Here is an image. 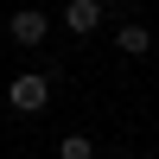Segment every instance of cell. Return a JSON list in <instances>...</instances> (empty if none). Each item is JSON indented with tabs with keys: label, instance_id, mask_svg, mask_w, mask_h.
<instances>
[{
	"label": "cell",
	"instance_id": "cell-2",
	"mask_svg": "<svg viewBox=\"0 0 159 159\" xmlns=\"http://www.w3.org/2000/svg\"><path fill=\"white\" fill-rule=\"evenodd\" d=\"M7 32H13V45H45V32H51V13H38V7H19L7 19Z\"/></svg>",
	"mask_w": 159,
	"mask_h": 159
},
{
	"label": "cell",
	"instance_id": "cell-5",
	"mask_svg": "<svg viewBox=\"0 0 159 159\" xmlns=\"http://www.w3.org/2000/svg\"><path fill=\"white\" fill-rule=\"evenodd\" d=\"M57 159H96L89 134H64V140H57Z\"/></svg>",
	"mask_w": 159,
	"mask_h": 159
},
{
	"label": "cell",
	"instance_id": "cell-1",
	"mask_svg": "<svg viewBox=\"0 0 159 159\" xmlns=\"http://www.w3.org/2000/svg\"><path fill=\"white\" fill-rule=\"evenodd\" d=\"M7 102H13L19 115H45V108H51V76H38V70H19V76L7 83Z\"/></svg>",
	"mask_w": 159,
	"mask_h": 159
},
{
	"label": "cell",
	"instance_id": "cell-4",
	"mask_svg": "<svg viewBox=\"0 0 159 159\" xmlns=\"http://www.w3.org/2000/svg\"><path fill=\"white\" fill-rule=\"evenodd\" d=\"M115 51H121V57H147V51H153V32H147V25H121V32H115Z\"/></svg>",
	"mask_w": 159,
	"mask_h": 159
},
{
	"label": "cell",
	"instance_id": "cell-3",
	"mask_svg": "<svg viewBox=\"0 0 159 159\" xmlns=\"http://www.w3.org/2000/svg\"><path fill=\"white\" fill-rule=\"evenodd\" d=\"M57 19H64V32H70V38H89V32L102 25V0H70Z\"/></svg>",
	"mask_w": 159,
	"mask_h": 159
}]
</instances>
